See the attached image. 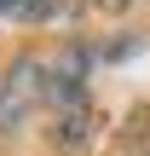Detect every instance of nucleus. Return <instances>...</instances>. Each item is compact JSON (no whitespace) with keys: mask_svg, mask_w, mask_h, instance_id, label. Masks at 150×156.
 Returning <instances> with one entry per match:
<instances>
[{"mask_svg":"<svg viewBox=\"0 0 150 156\" xmlns=\"http://www.w3.org/2000/svg\"><path fill=\"white\" fill-rule=\"evenodd\" d=\"M98 6H104V12H121V6H127V0H98Z\"/></svg>","mask_w":150,"mask_h":156,"instance_id":"obj_3","label":"nucleus"},{"mask_svg":"<svg viewBox=\"0 0 150 156\" xmlns=\"http://www.w3.org/2000/svg\"><path fill=\"white\" fill-rule=\"evenodd\" d=\"M46 104V75H40V58H17L6 75H0V133H17L29 122V110Z\"/></svg>","mask_w":150,"mask_h":156,"instance_id":"obj_1","label":"nucleus"},{"mask_svg":"<svg viewBox=\"0 0 150 156\" xmlns=\"http://www.w3.org/2000/svg\"><path fill=\"white\" fill-rule=\"evenodd\" d=\"M52 12H58V0H0V17H12V23H40Z\"/></svg>","mask_w":150,"mask_h":156,"instance_id":"obj_2","label":"nucleus"}]
</instances>
